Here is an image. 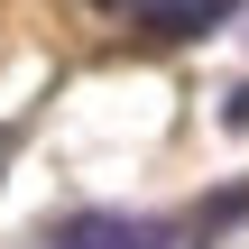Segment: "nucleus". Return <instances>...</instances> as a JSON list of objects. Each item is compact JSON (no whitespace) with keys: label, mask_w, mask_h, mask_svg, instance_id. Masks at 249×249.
<instances>
[{"label":"nucleus","mask_w":249,"mask_h":249,"mask_svg":"<svg viewBox=\"0 0 249 249\" xmlns=\"http://www.w3.org/2000/svg\"><path fill=\"white\" fill-rule=\"evenodd\" d=\"M46 249H194L185 222H139V213H74L65 231H46Z\"/></svg>","instance_id":"nucleus-1"},{"label":"nucleus","mask_w":249,"mask_h":249,"mask_svg":"<svg viewBox=\"0 0 249 249\" xmlns=\"http://www.w3.org/2000/svg\"><path fill=\"white\" fill-rule=\"evenodd\" d=\"M129 9H139L148 28H166V37H194V28H213L231 0H129Z\"/></svg>","instance_id":"nucleus-2"},{"label":"nucleus","mask_w":249,"mask_h":249,"mask_svg":"<svg viewBox=\"0 0 249 249\" xmlns=\"http://www.w3.org/2000/svg\"><path fill=\"white\" fill-rule=\"evenodd\" d=\"M0 166H9V129H0Z\"/></svg>","instance_id":"nucleus-3"}]
</instances>
